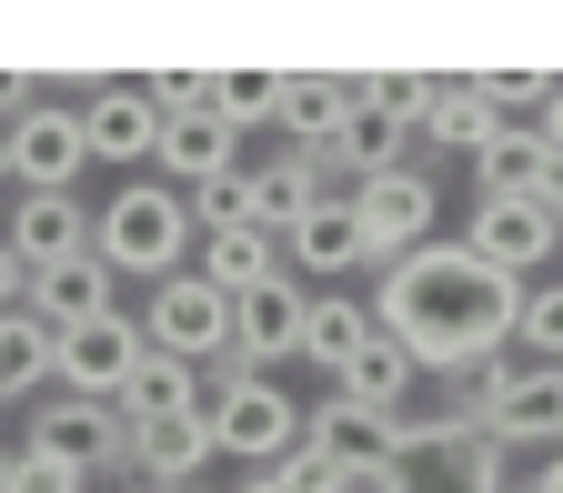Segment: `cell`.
Listing matches in <instances>:
<instances>
[{
    "label": "cell",
    "instance_id": "36",
    "mask_svg": "<svg viewBox=\"0 0 563 493\" xmlns=\"http://www.w3.org/2000/svg\"><path fill=\"white\" fill-rule=\"evenodd\" d=\"M0 191H11V162H0Z\"/></svg>",
    "mask_w": 563,
    "mask_h": 493
},
{
    "label": "cell",
    "instance_id": "4",
    "mask_svg": "<svg viewBox=\"0 0 563 493\" xmlns=\"http://www.w3.org/2000/svg\"><path fill=\"white\" fill-rule=\"evenodd\" d=\"M201 423H211V453H232V463H252V473H272L282 453L302 443V403L282 393L272 373H222V383H211V403H201Z\"/></svg>",
    "mask_w": 563,
    "mask_h": 493
},
{
    "label": "cell",
    "instance_id": "9",
    "mask_svg": "<svg viewBox=\"0 0 563 493\" xmlns=\"http://www.w3.org/2000/svg\"><path fill=\"white\" fill-rule=\"evenodd\" d=\"M302 313H312V293H302L292 272H272L262 293H242V303H232V373L302 363Z\"/></svg>",
    "mask_w": 563,
    "mask_h": 493
},
{
    "label": "cell",
    "instance_id": "12",
    "mask_svg": "<svg viewBox=\"0 0 563 493\" xmlns=\"http://www.w3.org/2000/svg\"><path fill=\"white\" fill-rule=\"evenodd\" d=\"M352 111H363V81H352V70H282V121H272V131L292 141L302 162H322ZM322 182H332V172H322Z\"/></svg>",
    "mask_w": 563,
    "mask_h": 493
},
{
    "label": "cell",
    "instance_id": "38",
    "mask_svg": "<svg viewBox=\"0 0 563 493\" xmlns=\"http://www.w3.org/2000/svg\"><path fill=\"white\" fill-rule=\"evenodd\" d=\"M553 373H563V363H553Z\"/></svg>",
    "mask_w": 563,
    "mask_h": 493
},
{
    "label": "cell",
    "instance_id": "13",
    "mask_svg": "<svg viewBox=\"0 0 563 493\" xmlns=\"http://www.w3.org/2000/svg\"><path fill=\"white\" fill-rule=\"evenodd\" d=\"M152 141H162V111H152L141 81H91L81 91V152L91 162L131 172V162H152Z\"/></svg>",
    "mask_w": 563,
    "mask_h": 493
},
{
    "label": "cell",
    "instance_id": "23",
    "mask_svg": "<svg viewBox=\"0 0 563 493\" xmlns=\"http://www.w3.org/2000/svg\"><path fill=\"white\" fill-rule=\"evenodd\" d=\"M41 383H60V332L21 303V313H0V403H21Z\"/></svg>",
    "mask_w": 563,
    "mask_h": 493
},
{
    "label": "cell",
    "instance_id": "8",
    "mask_svg": "<svg viewBox=\"0 0 563 493\" xmlns=\"http://www.w3.org/2000/svg\"><path fill=\"white\" fill-rule=\"evenodd\" d=\"M31 453H51V463H70V473H121V463H131V434H121L111 403L51 393V403L31 413Z\"/></svg>",
    "mask_w": 563,
    "mask_h": 493
},
{
    "label": "cell",
    "instance_id": "37",
    "mask_svg": "<svg viewBox=\"0 0 563 493\" xmlns=\"http://www.w3.org/2000/svg\"><path fill=\"white\" fill-rule=\"evenodd\" d=\"M181 493H211V483H181Z\"/></svg>",
    "mask_w": 563,
    "mask_h": 493
},
{
    "label": "cell",
    "instance_id": "10",
    "mask_svg": "<svg viewBox=\"0 0 563 493\" xmlns=\"http://www.w3.org/2000/svg\"><path fill=\"white\" fill-rule=\"evenodd\" d=\"M242 172V131L222 121V111H172L162 121V141H152V182H172L181 201L201 191V182H232Z\"/></svg>",
    "mask_w": 563,
    "mask_h": 493
},
{
    "label": "cell",
    "instance_id": "2",
    "mask_svg": "<svg viewBox=\"0 0 563 493\" xmlns=\"http://www.w3.org/2000/svg\"><path fill=\"white\" fill-rule=\"evenodd\" d=\"M91 252L111 262V272H141V282H172V272H191V201L172 191V182H121L101 211H91Z\"/></svg>",
    "mask_w": 563,
    "mask_h": 493
},
{
    "label": "cell",
    "instance_id": "28",
    "mask_svg": "<svg viewBox=\"0 0 563 493\" xmlns=\"http://www.w3.org/2000/svg\"><path fill=\"white\" fill-rule=\"evenodd\" d=\"M0 493H91V473H70V463H51V453H11V483H0Z\"/></svg>",
    "mask_w": 563,
    "mask_h": 493
},
{
    "label": "cell",
    "instance_id": "31",
    "mask_svg": "<svg viewBox=\"0 0 563 493\" xmlns=\"http://www.w3.org/2000/svg\"><path fill=\"white\" fill-rule=\"evenodd\" d=\"M533 131H543V152H553V172H563V81H553V101H543V121H533Z\"/></svg>",
    "mask_w": 563,
    "mask_h": 493
},
{
    "label": "cell",
    "instance_id": "29",
    "mask_svg": "<svg viewBox=\"0 0 563 493\" xmlns=\"http://www.w3.org/2000/svg\"><path fill=\"white\" fill-rule=\"evenodd\" d=\"M21 303H31V262L0 242V313H21Z\"/></svg>",
    "mask_w": 563,
    "mask_h": 493
},
{
    "label": "cell",
    "instance_id": "20",
    "mask_svg": "<svg viewBox=\"0 0 563 493\" xmlns=\"http://www.w3.org/2000/svg\"><path fill=\"white\" fill-rule=\"evenodd\" d=\"M412 141H443V152H483V141H493L483 81H443V70H422V111H412Z\"/></svg>",
    "mask_w": 563,
    "mask_h": 493
},
{
    "label": "cell",
    "instance_id": "1",
    "mask_svg": "<svg viewBox=\"0 0 563 493\" xmlns=\"http://www.w3.org/2000/svg\"><path fill=\"white\" fill-rule=\"evenodd\" d=\"M514 313H523V282L483 272L463 242H422L383 262V293H373V322L412 352V373H453V383L514 352Z\"/></svg>",
    "mask_w": 563,
    "mask_h": 493
},
{
    "label": "cell",
    "instance_id": "11",
    "mask_svg": "<svg viewBox=\"0 0 563 493\" xmlns=\"http://www.w3.org/2000/svg\"><path fill=\"white\" fill-rule=\"evenodd\" d=\"M141 322L131 313H101L81 332H60V393H81V403H121V383L141 373Z\"/></svg>",
    "mask_w": 563,
    "mask_h": 493
},
{
    "label": "cell",
    "instance_id": "24",
    "mask_svg": "<svg viewBox=\"0 0 563 493\" xmlns=\"http://www.w3.org/2000/svg\"><path fill=\"white\" fill-rule=\"evenodd\" d=\"M363 342H373V303L363 293H312V313H302V363L342 373Z\"/></svg>",
    "mask_w": 563,
    "mask_h": 493
},
{
    "label": "cell",
    "instance_id": "18",
    "mask_svg": "<svg viewBox=\"0 0 563 493\" xmlns=\"http://www.w3.org/2000/svg\"><path fill=\"white\" fill-rule=\"evenodd\" d=\"M543 182H553L543 131H493L473 152V201H543Z\"/></svg>",
    "mask_w": 563,
    "mask_h": 493
},
{
    "label": "cell",
    "instance_id": "35",
    "mask_svg": "<svg viewBox=\"0 0 563 493\" xmlns=\"http://www.w3.org/2000/svg\"><path fill=\"white\" fill-rule=\"evenodd\" d=\"M11 453H21V443H0V483H11Z\"/></svg>",
    "mask_w": 563,
    "mask_h": 493
},
{
    "label": "cell",
    "instance_id": "16",
    "mask_svg": "<svg viewBox=\"0 0 563 493\" xmlns=\"http://www.w3.org/2000/svg\"><path fill=\"white\" fill-rule=\"evenodd\" d=\"M31 313H41L51 332H81V322L121 313V272H111L101 252H81V262H51V272H31Z\"/></svg>",
    "mask_w": 563,
    "mask_h": 493
},
{
    "label": "cell",
    "instance_id": "5",
    "mask_svg": "<svg viewBox=\"0 0 563 493\" xmlns=\"http://www.w3.org/2000/svg\"><path fill=\"white\" fill-rule=\"evenodd\" d=\"M342 201H352V222H363V252L373 262H402L422 242H443V182H422L412 162L402 172H363Z\"/></svg>",
    "mask_w": 563,
    "mask_h": 493
},
{
    "label": "cell",
    "instance_id": "6",
    "mask_svg": "<svg viewBox=\"0 0 563 493\" xmlns=\"http://www.w3.org/2000/svg\"><path fill=\"white\" fill-rule=\"evenodd\" d=\"M141 342L152 352H172V363H222L232 373V293H211L201 272H172V282H152V313H141Z\"/></svg>",
    "mask_w": 563,
    "mask_h": 493
},
{
    "label": "cell",
    "instance_id": "26",
    "mask_svg": "<svg viewBox=\"0 0 563 493\" xmlns=\"http://www.w3.org/2000/svg\"><path fill=\"white\" fill-rule=\"evenodd\" d=\"M211 111H222L232 131L282 121V70H211Z\"/></svg>",
    "mask_w": 563,
    "mask_h": 493
},
{
    "label": "cell",
    "instance_id": "33",
    "mask_svg": "<svg viewBox=\"0 0 563 493\" xmlns=\"http://www.w3.org/2000/svg\"><path fill=\"white\" fill-rule=\"evenodd\" d=\"M543 222H553V242H563V172L543 182Z\"/></svg>",
    "mask_w": 563,
    "mask_h": 493
},
{
    "label": "cell",
    "instance_id": "30",
    "mask_svg": "<svg viewBox=\"0 0 563 493\" xmlns=\"http://www.w3.org/2000/svg\"><path fill=\"white\" fill-rule=\"evenodd\" d=\"M31 101H41V81H31V70H0V111H11V121H21Z\"/></svg>",
    "mask_w": 563,
    "mask_h": 493
},
{
    "label": "cell",
    "instance_id": "17",
    "mask_svg": "<svg viewBox=\"0 0 563 493\" xmlns=\"http://www.w3.org/2000/svg\"><path fill=\"white\" fill-rule=\"evenodd\" d=\"M121 434H152V423H181V413H201V373L191 363H172V352H141V373L121 383Z\"/></svg>",
    "mask_w": 563,
    "mask_h": 493
},
{
    "label": "cell",
    "instance_id": "7",
    "mask_svg": "<svg viewBox=\"0 0 563 493\" xmlns=\"http://www.w3.org/2000/svg\"><path fill=\"white\" fill-rule=\"evenodd\" d=\"M0 162H11V191H70V182L91 172V152H81V111L31 101L11 131H0Z\"/></svg>",
    "mask_w": 563,
    "mask_h": 493
},
{
    "label": "cell",
    "instance_id": "32",
    "mask_svg": "<svg viewBox=\"0 0 563 493\" xmlns=\"http://www.w3.org/2000/svg\"><path fill=\"white\" fill-rule=\"evenodd\" d=\"M523 493H563V453H543V463H533V483H523Z\"/></svg>",
    "mask_w": 563,
    "mask_h": 493
},
{
    "label": "cell",
    "instance_id": "34",
    "mask_svg": "<svg viewBox=\"0 0 563 493\" xmlns=\"http://www.w3.org/2000/svg\"><path fill=\"white\" fill-rule=\"evenodd\" d=\"M242 493H282V473H252V483H242Z\"/></svg>",
    "mask_w": 563,
    "mask_h": 493
},
{
    "label": "cell",
    "instance_id": "19",
    "mask_svg": "<svg viewBox=\"0 0 563 493\" xmlns=\"http://www.w3.org/2000/svg\"><path fill=\"white\" fill-rule=\"evenodd\" d=\"M282 262H292V272H352V262H373V252H363V222H352V201L322 191L302 222L282 232Z\"/></svg>",
    "mask_w": 563,
    "mask_h": 493
},
{
    "label": "cell",
    "instance_id": "22",
    "mask_svg": "<svg viewBox=\"0 0 563 493\" xmlns=\"http://www.w3.org/2000/svg\"><path fill=\"white\" fill-rule=\"evenodd\" d=\"M201 463H211V423H201V413H181V423H152V434H131V473L152 483V493H181V483H201Z\"/></svg>",
    "mask_w": 563,
    "mask_h": 493
},
{
    "label": "cell",
    "instance_id": "21",
    "mask_svg": "<svg viewBox=\"0 0 563 493\" xmlns=\"http://www.w3.org/2000/svg\"><path fill=\"white\" fill-rule=\"evenodd\" d=\"M201 242V282H211V293H262V282L282 272V242L272 232H252V222H222V232H191Z\"/></svg>",
    "mask_w": 563,
    "mask_h": 493
},
{
    "label": "cell",
    "instance_id": "3",
    "mask_svg": "<svg viewBox=\"0 0 563 493\" xmlns=\"http://www.w3.org/2000/svg\"><path fill=\"white\" fill-rule=\"evenodd\" d=\"M453 423L463 434H483V443H504V453H563V373L553 363H493V373H473V393L453 403Z\"/></svg>",
    "mask_w": 563,
    "mask_h": 493
},
{
    "label": "cell",
    "instance_id": "14",
    "mask_svg": "<svg viewBox=\"0 0 563 493\" xmlns=\"http://www.w3.org/2000/svg\"><path fill=\"white\" fill-rule=\"evenodd\" d=\"M483 272H504V282H523V272H543L553 262V222H543V201H473V222L453 232Z\"/></svg>",
    "mask_w": 563,
    "mask_h": 493
},
{
    "label": "cell",
    "instance_id": "25",
    "mask_svg": "<svg viewBox=\"0 0 563 493\" xmlns=\"http://www.w3.org/2000/svg\"><path fill=\"white\" fill-rule=\"evenodd\" d=\"M332 393H352V403H373V413H402V393H412V352L373 322V342L352 352V363L332 373Z\"/></svg>",
    "mask_w": 563,
    "mask_h": 493
},
{
    "label": "cell",
    "instance_id": "15",
    "mask_svg": "<svg viewBox=\"0 0 563 493\" xmlns=\"http://www.w3.org/2000/svg\"><path fill=\"white\" fill-rule=\"evenodd\" d=\"M11 242L31 272H51V262H81L91 252V211H81V191H11Z\"/></svg>",
    "mask_w": 563,
    "mask_h": 493
},
{
    "label": "cell",
    "instance_id": "27",
    "mask_svg": "<svg viewBox=\"0 0 563 493\" xmlns=\"http://www.w3.org/2000/svg\"><path fill=\"white\" fill-rule=\"evenodd\" d=\"M514 363H563V282H533L523 313H514Z\"/></svg>",
    "mask_w": 563,
    "mask_h": 493
}]
</instances>
